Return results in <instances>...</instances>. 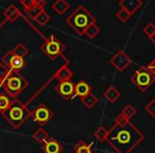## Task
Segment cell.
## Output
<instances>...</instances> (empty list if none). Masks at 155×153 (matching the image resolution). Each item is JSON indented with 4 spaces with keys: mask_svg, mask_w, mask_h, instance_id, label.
Returning <instances> with one entry per match:
<instances>
[{
    "mask_svg": "<svg viewBox=\"0 0 155 153\" xmlns=\"http://www.w3.org/2000/svg\"><path fill=\"white\" fill-rule=\"evenodd\" d=\"M155 78L151 73V71L147 68V66H142L138 68L133 75L131 77V82L139 89L140 91H146L154 83Z\"/></svg>",
    "mask_w": 155,
    "mask_h": 153,
    "instance_id": "obj_6",
    "label": "cell"
},
{
    "mask_svg": "<svg viewBox=\"0 0 155 153\" xmlns=\"http://www.w3.org/2000/svg\"><path fill=\"white\" fill-rule=\"evenodd\" d=\"M12 102L13 100L11 97H9L5 94H0V112L3 113L5 111H7L11 106Z\"/></svg>",
    "mask_w": 155,
    "mask_h": 153,
    "instance_id": "obj_22",
    "label": "cell"
},
{
    "mask_svg": "<svg viewBox=\"0 0 155 153\" xmlns=\"http://www.w3.org/2000/svg\"><path fill=\"white\" fill-rule=\"evenodd\" d=\"M54 89L60 95V97L66 100V101L74 98V84H73V82L71 80L58 83L55 85V87H54Z\"/></svg>",
    "mask_w": 155,
    "mask_h": 153,
    "instance_id": "obj_10",
    "label": "cell"
},
{
    "mask_svg": "<svg viewBox=\"0 0 155 153\" xmlns=\"http://www.w3.org/2000/svg\"><path fill=\"white\" fill-rule=\"evenodd\" d=\"M103 98L108 101L110 103H114L120 98V91L115 86H110L103 93Z\"/></svg>",
    "mask_w": 155,
    "mask_h": 153,
    "instance_id": "obj_15",
    "label": "cell"
},
{
    "mask_svg": "<svg viewBox=\"0 0 155 153\" xmlns=\"http://www.w3.org/2000/svg\"><path fill=\"white\" fill-rule=\"evenodd\" d=\"M81 102H82L88 110H91V108H93L94 106L98 103V98L96 97L93 93H91L87 96H85V97L81 98Z\"/></svg>",
    "mask_w": 155,
    "mask_h": 153,
    "instance_id": "obj_20",
    "label": "cell"
},
{
    "mask_svg": "<svg viewBox=\"0 0 155 153\" xmlns=\"http://www.w3.org/2000/svg\"><path fill=\"white\" fill-rule=\"evenodd\" d=\"M63 149L64 147L62 142L52 137H50L47 141L41 145V150L44 153H62Z\"/></svg>",
    "mask_w": 155,
    "mask_h": 153,
    "instance_id": "obj_11",
    "label": "cell"
},
{
    "mask_svg": "<svg viewBox=\"0 0 155 153\" xmlns=\"http://www.w3.org/2000/svg\"><path fill=\"white\" fill-rule=\"evenodd\" d=\"M31 117H32L33 121L37 122L41 125H45L48 123L53 117V112L48 108L46 104L41 103L35 108V110L31 113Z\"/></svg>",
    "mask_w": 155,
    "mask_h": 153,
    "instance_id": "obj_7",
    "label": "cell"
},
{
    "mask_svg": "<svg viewBox=\"0 0 155 153\" xmlns=\"http://www.w3.org/2000/svg\"><path fill=\"white\" fill-rule=\"evenodd\" d=\"M91 145H88L84 141V140H80L74 145L73 149H74L75 153H93V149H91Z\"/></svg>",
    "mask_w": 155,
    "mask_h": 153,
    "instance_id": "obj_18",
    "label": "cell"
},
{
    "mask_svg": "<svg viewBox=\"0 0 155 153\" xmlns=\"http://www.w3.org/2000/svg\"><path fill=\"white\" fill-rule=\"evenodd\" d=\"M142 5L143 2L141 0H120L119 1L120 9L125 10L130 15H133L135 12H137L142 7Z\"/></svg>",
    "mask_w": 155,
    "mask_h": 153,
    "instance_id": "obj_12",
    "label": "cell"
},
{
    "mask_svg": "<svg viewBox=\"0 0 155 153\" xmlns=\"http://www.w3.org/2000/svg\"><path fill=\"white\" fill-rule=\"evenodd\" d=\"M20 15H21V13H20V12L18 11V10L16 9L14 5L9 7V9L5 11V16H7L10 20H12V22H13V20H15V19H17Z\"/></svg>",
    "mask_w": 155,
    "mask_h": 153,
    "instance_id": "obj_25",
    "label": "cell"
},
{
    "mask_svg": "<svg viewBox=\"0 0 155 153\" xmlns=\"http://www.w3.org/2000/svg\"><path fill=\"white\" fill-rule=\"evenodd\" d=\"M147 68H148L149 70L151 71V73L154 75V78H155V58H153V60L151 61L150 63H149L148 66H147Z\"/></svg>",
    "mask_w": 155,
    "mask_h": 153,
    "instance_id": "obj_30",
    "label": "cell"
},
{
    "mask_svg": "<svg viewBox=\"0 0 155 153\" xmlns=\"http://www.w3.org/2000/svg\"><path fill=\"white\" fill-rule=\"evenodd\" d=\"M94 136L96 137V139L99 140L100 142L106 141V136H107V130L104 127L100 125L95 132H94Z\"/></svg>",
    "mask_w": 155,
    "mask_h": 153,
    "instance_id": "obj_24",
    "label": "cell"
},
{
    "mask_svg": "<svg viewBox=\"0 0 155 153\" xmlns=\"http://www.w3.org/2000/svg\"><path fill=\"white\" fill-rule=\"evenodd\" d=\"M69 8H70V5H69V3L67 2V1H65V0H56L55 2L52 3V9H53L58 15L65 14L69 10Z\"/></svg>",
    "mask_w": 155,
    "mask_h": 153,
    "instance_id": "obj_17",
    "label": "cell"
},
{
    "mask_svg": "<svg viewBox=\"0 0 155 153\" xmlns=\"http://www.w3.org/2000/svg\"><path fill=\"white\" fill-rule=\"evenodd\" d=\"M144 110H146V112L148 113L151 117L155 118V98H153V99L144 106Z\"/></svg>",
    "mask_w": 155,
    "mask_h": 153,
    "instance_id": "obj_29",
    "label": "cell"
},
{
    "mask_svg": "<svg viewBox=\"0 0 155 153\" xmlns=\"http://www.w3.org/2000/svg\"><path fill=\"white\" fill-rule=\"evenodd\" d=\"M143 33L149 38H151V37L155 34V25L153 24V22H148V24L143 27Z\"/></svg>",
    "mask_w": 155,
    "mask_h": 153,
    "instance_id": "obj_28",
    "label": "cell"
},
{
    "mask_svg": "<svg viewBox=\"0 0 155 153\" xmlns=\"http://www.w3.org/2000/svg\"><path fill=\"white\" fill-rule=\"evenodd\" d=\"M72 75H73V73H72V71H71V69L68 67V62H67L66 64L62 65V66L55 71L53 78L58 79L60 82H64V81H70Z\"/></svg>",
    "mask_w": 155,
    "mask_h": 153,
    "instance_id": "obj_13",
    "label": "cell"
},
{
    "mask_svg": "<svg viewBox=\"0 0 155 153\" xmlns=\"http://www.w3.org/2000/svg\"><path fill=\"white\" fill-rule=\"evenodd\" d=\"M144 139V134L131 121L117 116L115 125L107 130L106 142L116 153H132Z\"/></svg>",
    "mask_w": 155,
    "mask_h": 153,
    "instance_id": "obj_1",
    "label": "cell"
},
{
    "mask_svg": "<svg viewBox=\"0 0 155 153\" xmlns=\"http://www.w3.org/2000/svg\"><path fill=\"white\" fill-rule=\"evenodd\" d=\"M131 16L132 15H130V14L127 13L125 10H123V9H120L118 12H117V14H116V17L118 18L119 22H121L122 24H125V22H127V20L131 18Z\"/></svg>",
    "mask_w": 155,
    "mask_h": 153,
    "instance_id": "obj_26",
    "label": "cell"
},
{
    "mask_svg": "<svg viewBox=\"0 0 155 153\" xmlns=\"http://www.w3.org/2000/svg\"><path fill=\"white\" fill-rule=\"evenodd\" d=\"M2 62L5 65L10 69L11 72L19 73V71L24 68L25 60L24 58H20L18 55H15L13 52H9L5 58H2Z\"/></svg>",
    "mask_w": 155,
    "mask_h": 153,
    "instance_id": "obj_9",
    "label": "cell"
},
{
    "mask_svg": "<svg viewBox=\"0 0 155 153\" xmlns=\"http://www.w3.org/2000/svg\"><path fill=\"white\" fill-rule=\"evenodd\" d=\"M50 19H51V18H50V15L45 11V10H41V11L34 17V20L39 25V26H45V25H47L48 22H50Z\"/></svg>",
    "mask_w": 155,
    "mask_h": 153,
    "instance_id": "obj_23",
    "label": "cell"
},
{
    "mask_svg": "<svg viewBox=\"0 0 155 153\" xmlns=\"http://www.w3.org/2000/svg\"><path fill=\"white\" fill-rule=\"evenodd\" d=\"M93 22H96L95 16L84 5H79L66 18V24L80 36L84 35V32L87 29V27Z\"/></svg>",
    "mask_w": 155,
    "mask_h": 153,
    "instance_id": "obj_2",
    "label": "cell"
},
{
    "mask_svg": "<svg viewBox=\"0 0 155 153\" xmlns=\"http://www.w3.org/2000/svg\"><path fill=\"white\" fill-rule=\"evenodd\" d=\"M150 41L152 42V43H153V44H154V45H155V34L153 35L152 37H151V38H150Z\"/></svg>",
    "mask_w": 155,
    "mask_h": 153,
    "instance_id": "obj_31",
    "label": "cell"
},
{
    "mask_svg": "<svg viewBox=\"0 0 155 153\" xmlns=\"http://www.w3.org/2000/svg\"><path fill=\"white\" fill-rule=\"evenodd\" d=\"M110 63L117 71L123 72L132 64V60L123 50H119L110 58Z\"/></svg>",
    "mask_w": 155,
    "mask_h": 153,
    "instance_id": "obj_8",
    "label": "cell"
},
{
    "mask_svg": "<svg viewBox=\"0 0 155 153\" xmlns=\"http://www.w3.org/2000/svg\"><path fill=\"white\" fill-rule=\"evenodd\" d=\"M91 93V86L84 80H81L74 84V97L81 98L85 97Z\"/></svg>",
    "mask_w": 155,
    "mask_h": 153,
    "instance_id": "obj_14",
    "label": "cell"
},
{
    "mask_svg": "<svg viewBox=\"0 0 155 153\" xmlns=\"http://www.w3.org/2000/svg\"><path fill=\"white\" fill-rule=\"evenodd\" d=\"M65 49L66 47L54 34L50 35L48 38H46L44 44L41 46V50L51 61L56 60L58 56H64Z\"/></svg>",
    "mask_w": 155,
    "mask_h": 153,
    "instance_id": "obj_5",
    "label": "cell"
},
{
    "mask_svg": "<svg viewBox=\"0 0 155 153\" xmlns=\"http://www.w3.org/2000/svg\"><path fill=\"white\" fill-rule=\"evenodd\" d=\"M50 137H51V136H50V134L48 133L47 131H45L44 129H41H41H38L34 134H33V138L35 139V141H37L38 144H41V145H43L44 142L47 141Z\"/></svg>",
    "mask_w": 155,
    "mask_h": 153,
    "instance_id": "obj_19",
    "label": "cell"
},
{
    "mask_svg": "<svg viewBox=\"0 0 155 153\" xmlns=\"http://www.w3.org/2000/svg\"><path fill=\"white\" fill-rule=\"evenodd\" d=\"M29 85L28 81L21 77L19 73L10 72L7 78L3 80V87L5 93L11 98H16L20 93L25 91Z\"/></svg>",
    "mask_w": 155,
    "mask_h": 153,
    "instance_id": "obj_4",
    "label": "cell"
},
{
    "mask_svg": "<svg viewBox=\"0 0 155 153\" xmlns=\"http://www.w3.org/2000/svg\"><path fill=\"white\" fill-rule=\"evenodd\" d=\"M99 33H100V27L97 25V22H93V24L87 27V29L84 32V35H86L89 39H93L96 36H98Z\"/></svg>",
    "mask_w": 155,
    "mask_h": 153,
    "instance_id": "obj_21",
    "label": "cell"
},
{
    "mask_svg": "<svg viewBox=\"0 0 155 153\" xmlns=\"http://www.w3.org/2000/svg\"><path fill=\"white\" fill-rule=\"evenodd\" d=\"M1 114L5 116L7 121L14 129H19L26 122L27 119L31 116L30 111L16 99L13 100L11 106L8 110L1 113Z\"/></svg>",
    "mask_w": 155,
    "mask_h": 153,
    "instance_id": "obj_3",
    "label": "cell"
},
{
    "mask_svg": "<svg viewBox=\"0 0 155 153\" xmlns=\"http://www.w3.org/2000/svg\"><path fill=\"white\" fill-rule=\"evenodd\" d=\"M12 52H13L15 55H18V56H20V58H24L25 55H27V54H28L29 50L27 49V48L25 47L22 44H19V45L16 46L15 49H14Z\"/></svg>",
    "mask_w": 155,
    "mask_h": 153,
    "instance_id": "obj_27",
    "label": "cell"
},
{
    "mask_svg": "<svg viewBox=\"0 0 155 153\" xmlns=\"http://www.w3.org/2000/svg\"><path fill=\"white\" fill-rule=\"evenodd\" d=\"M136 113H137V110L135 108V106L132 105V104H127V105L122 108V111H121L118 116L125 119V120H127V121H131V119L135 116Z\"/></svg>",
    "mask_w": 155,
    "mask_h": 153,
    "instance_id": "obj_16",
    "label": "cell"
}]
</instances>
